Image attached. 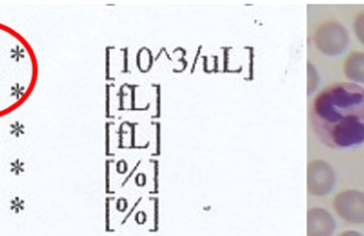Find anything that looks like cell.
<instances>
[{
	"label": "cell",
	"instance_id": "6da1fadb",
	"mask_svg": "<svg viewBox=\"0 0 364 236\" xmlns=\"http://www.w3.org/2000/svg\"><path fill=\"white\" fill-rule=\"evenodd\" d=\"M316 136L331 148H350L364 143V89L337 83L325 89L310 112Z\"/></svg>",
	"mask_w": 364,
	"mask_h": 236
},
{
	"label": "cell",
	"instance_id": "7a4b0ae2",
	"mask_svg": "<svg viewBox=\"0 0 364 236\" xmlns=\"http://www.w3.org/2000/svg\"><path fill=\"white\" fill-rule=\"evenodd\" d=\"M316 48L329 57L341 55L350 45V36L342 23L328 21L316 30L314 36Z\"/></svg>",
	"mask_w": 364,
	"mask_h": 236
},
{
	"label": "cell",
	"instance_id": "3957f363",
	"mask_svg": "<svg viewBox=\"0 0 364 236\" xmlns=\"http://www.w3.org/2000/svg\"><path fill=\"white\" fill-rule=\"evenodd\" d=\"M336 173L326 161L314 160L308 165V192L314 196L328 195L335 188Z\"/></svg>",
	"mask_w": 364,
	"mask_h": 236
},
{
	"label": "cell",
	"instance_id": "277c9868",
	"mask_svg": "<svg viewBox=\"0 0 364 236\" xmlns=\"http://www.w3.org/2000/svg\"><path fill=\"white\" fill-rule=\"evenodd\" d=\"M338 216L350 224H364V193L348 190L340 193L333 200Z\"/></svg>",
	"mask_w": 364,
	"mask_h": 236
},
{
	"label": "cell",
	"instance_id": "5b68a950",
	"mask_svg": "<svg viewBox=\"0 0 364 236\" xmlns=\"http://www.w3.org/2000/svg\"><path fill=\"white\" fill-rule=\"evenodd\" d=\"M336 225L333 215L323 208H314L308 211V236H331L335 232Z\"/></svg>",
	"mask_w": 364,
	"mask_h": 236
},
{
	"label": "cell",
	"instance_id": "8992f818",
	"mask_svg": "<svg viewBox=\"0 0 364 236\" xmlns=\"http://www.w3.org/2000/svg\"><path fill=\"white\" fill-rule=\"evenodd\" d=\"M344 73L348 80L364 83V53L355 51L350 53L344 62Z\"/></svg>",
	"mask_w": 364,
	"mask_h": 236
},
{
	"label": "cell",
	"instance_id": "52a82bcc",
	"mask_svg": "<svg viewBox=\"0 0 364 236\" xmlns=\"http://www.w3.org/2000/svg\"><path fill=\"white\" fill-rule=\"evenodd\" d=\"M320 82V77H318L316 68L311 63H308V94H311Z\"/></svg>",
	"mask_w": 364,
	"mask_h": 236
},
{
	"label": "cell",
	"instance_id": "ba28073f",
	"mask_svg": "<svg viewBox=\"0 0 364 236\" xmlns=\"http://www.w3.org/2000/svg\"><path fill=\"white\" fill-rule=\"evenodd\" d=\"M354 30L357 38L364 45V13H361L355 18Z\"/></svg>",
	"mask_w": 364,
	"mask_h": 236
},
{
	"label": "cell",
	"instance_id": "9c48e42d",
	"mask_svg": "<svg viewBox=\"0 0 364 236\" xmlns=\"http://www.w3.org/2000/svg\"><path fill=\"white\" fill-rule=\"evenodd\" d=\"M339 236H363L361 235L360 232H358V231L355 230H348L346 231V232L341 233Z\"/></svg>",
	"mask_w": 364,
	"mask_h": 236
}]
</instances>
